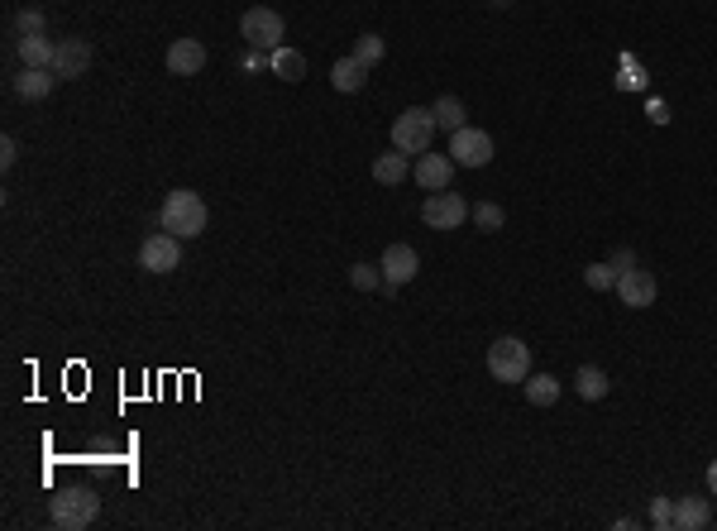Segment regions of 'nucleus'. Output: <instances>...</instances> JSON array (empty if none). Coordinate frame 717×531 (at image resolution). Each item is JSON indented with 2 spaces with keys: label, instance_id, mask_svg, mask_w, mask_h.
Instances as JSON below:
<instances>
[{
  "label": "nucleus",
  "instance_id": "nucleus-15",
  "mask_svg": "<svg viewBox=\"0 0 717 531\" xmlns=\"http://www.w3.org/2000/svg\"><path fill=\"white\" fill-rule=\"evenodd\" d=\"M206 67V44L201 39H173L168 44V72L173 77H196Z\"/></svg>",
  "mask_w": 717,
  "mask_h": 531
},
{
  "label": "nucleus",
  "instance_id": "nucleus-13",
  "mask_svg": "<svg viewBox=\"0 0 717 531\" xmlns=\"http://www.w3.org/2000/svg\"><path fill=\"white\" fill-rule=\"evenodd\" d=\"M53 72H58V82H77V77H87L91 72V44L87 39H63L58 44V58H53Z\"/></svg>",
  "mask_w": 717,
  "mask_h": 531
},
{
  "label": "nucleus",
  "instance_id": "nucleus-26",
  "mask_svg": "<svg viewBox=\"0 0 717 531\" xmlns=\"http://www.w3.org/2000/svg\"><path fill=\"white\" fill-rule=\"evenodd\" d=\"M349 283H354L359 292H373V288H383V273H378L373 264H354L349 268Z\"/></svg>",
  "mask_w": 717,
  "mask_h": 531
},
{
  "label": "nucleus",
  "instance_id": "nucleus-1",
  "mask_svg": "<svg viewBox=\"0 0 717 531\" xmlns=\"http://www.w3.org/2000/svg\"><path fill=\"white\" fill-rule=\"evenodd\" d=\"M206 221H211V211H206L201 192H192V187L168 192L163 206H158V225H163L168 235H177V240H196V235L206 230Z\"/></svg>",
  "mask_w": 717,
  "mask_h": 531
},
{
  "label": "nucleus",
  "instance_id": "nucleus-8",
  "mask_svg": "<svg viewBox=\"0 0 717 531\" xmlns=\"http://www.w3.org/2000/svg\"><path fill=\"white\" fill-rule=\"evenodd\" d=\"M378 268H383V292H397L421 273V254H416L412 244H388L383 259H378Z\"/></svg>",
  "mask_w": 717,
  "mask_h": 531
},
{
  "label": "nucleus",
  "instance_id": "nucleus-3",
  "mask_svg": "<svg viewBox=\"0 0 717 531\" xmlns=\"http://www.w3.org/2000/svg\"><path fill=\"white\" fill-rule=\"evenodd\" d=\"M435 111L431 106H412V111H402L392 120V149H402V154H431V139H435Z\"/></svg>",
  "mask_w": 717,
  "mask_h": 531
},
{
  "label": "nucleus",
  "instance_id": "nucleus-17",
  "mask_svg": "<svg viewBox=\"0 0 717 531\" xmlns=\"http://www.w3.org/2000/svg\"><path fill=\"white\" fill-rule=\"evenodd\" d=\"M15 53H20V67H53L58 44L44 39V34H20V39H15Z\"/></svg>",
  "mask_w": 717,
  "mask_h": 531
},
{
  "label": "nucleus",
  "instance_id": "nucleus-25",
  "mask_svg": "<svg viewBox=\"0 0 717 531\" xmlns=\"http://www.w3.org/2000/svg\"><path fill=\"white\" fill-rule=\"evenodd\" d=\"M617 278H622V273H617L608 259H603V264H588V268H584V283H588L593 292H612V288H617Z\"/></svg>",
  "mask_w": 717,
  "mask_h": 531
},
{
  "label": "nucleus",
  "instance_id": "nucleus-20",
  "mask_svg": "<svg viewBox=\"0 0 717 531\" xmlns=\"http://www.w3.org/2000/svg\"><path fill=\"white\" fill-rule=\"evenodd\" d=\"M574 393L584 402H603L608 398V374H603L598 364H584V369L574 374Z\"/></svg>",
  "mask_w": 717,
  "mask_h": 531
},
{
  "label": "nucleus",
  "instance_id": "nucleus-19",
  "mask_svg": "<svg viewBox=\"0 0 717 531\" xmlns=\"http://www.w3.org/2000/svg\"><path fill=\"white\" fill-rule=\"evenodd\" d=\"M526 402L531 407H555L560 402V378L555 374H526Z\"/></svg>",
  "mask_w": 717,
  "mask_h": 531
},
{
  "label": "nucleus",
  "instance_id": "nucleus-4",
  "mask_svg": "<svg viewBox=\"0 0 717 531\" xmlns=\"http://www.w3.org/2000/svg\"><path fill=\"white\" fill-rule=\"evenodd\" d=\"M488 374L498 378V383H526L531 374V345L517 340V335H502L488 345Z\"/></svg>",
  "mask_w": 717,
  "mask_h": 531
},
{
  "label": "nucleus",
  "instance_id": "nucleus-10",
  "mask_svg": "<svg viewBox=\"0 0 717 531\" xmlns=\"http://www.w3.org/2000/svg\"><path fill=\"white\" fill-rule=\"evenodd\" d=\"M617 297H622V307H631V311H646V307H655V297H660V283H655V273L651 268H627L622 278H617Z\"/></svg>",
  "mask_w": 717,
  "mask_h": 531
},
{
  "label": "nucleus",
  "instance_id": "nucleus-16",
  "mask_svg": "<svg viewBox=\"0 0 717 531\" xmlns=\"http://www.w3.org/2000/svg\"><path fill=\"white\" fill-rule=\"evenodd\" d=\"M364 82H369V67L359 63L354 53H349V58H335V63H330V87H335V91L354 96V91H364Z\"/></svg>",
  "mask_w": 717,
  "mask_h": 531
},
{
  "label": "nucleus",
  "instance_id": "nucleus-29",
  "mask_svg": "<svg viewBox=\"0 0 717 531\" xmlns=\"http://www.w3.org/2000/svg\"><path fill=\"white\" fill-rule=\"evenodd\" d=\"M15 163H20V139L5 134V139H0V168H15Z\"/></svg>",
  "mask_w": 717,
  "mask_h": 531
},
{
  "label": "nucleus",
  "instance_id": "nucleus-21",
  "mask_svg": "<svg viewBox=\"0 0 717 531\" xmlns=\"http://www.w3.org/2000/svg\"><path fill=\"white\" fill-rule=\"evenodd\" d=\"M431 111H435V125H440V130H450V134L469 125V111H464V101H459V96H450V91L435 101Z\"/></svg>",
  "mask_w": 717,
  "mask_h": 531
},
{
  "label": "nucleus",
  "instance_id": "nucleus-32",
  "mask_svg": "<svg viewBox=\"0 0 717 531\" xmlns=\"http://www.w3.org/2000/svg\"><path fill=\"white\" fill-rule=\"evenodd\" d=\"M708 493H713V498H717V460H713V465H708Z\"/></svg>",
  "mask_w": 717,
  "mask_h": 531
},
{
  "label": "nucleus",
  "instance_id": "nucleus-9",
  "mask_svg": "<svg viewBox=\"0 0 717 531\" xmlns=\"http://www.w3.org/2000/svg\"><path fill=\"white\" fill-rule=\"evenodd\" d=\"M139 268L144 273H173V268H182V240L168 235V230L149 235V240L139 244Z\"/></svg>",
  "mask_w": 717,
  "mask_h": 531
},
{
  "label": "nucleus",
  "instance_id": "nucleus-7",
  "mask_svg": "<svg viewBox=\"0 0 717 531\" xmlns=\"http://www.w3.org/2000/svg\"><path fill=\"white\" fill-rule=\"evenodd\" d=\"M421 221L431 225V230H459V225L469 221V201L459 197L455 187L431 192V197L421 201Z\"/></svg>",
  "mask_w": 717,
  "mask_h": 531
},
{
  "label": "nucleus",
  "instance_id": "nucleus-30",
  "mask_svg": "<svg viewBox=\"0 0 717 531\" xmlns=\"http://www.w3.org/2000/svg\"><path fill=\"white\" fill-rule=\"evenodd\" d=\"M612 268H617V273H627V268H636V254H631L627 244H622V249H612V259H608Z\"/></svg>",
  "mask_w": 717,
  "mask_h": 531
},
{
  "label": "nucleus",
  "instance_id": "nucleus-28",
  "mask_svg": "<svg viewBox=\"0 0 717 531\" xmlns=\"http://www.w3.org/2000/svg\"><path fill=\"white\" fill-rule=\"evenodd\" d=\"M44 10H20V15H15V29H20V34H44Z\"/></svg>",
  "mask_w": 717,
  "mask_h": 531
},
{
  "label": "nucleus",
  "instance_id": "nucleus-14",
  "mask_svg": "<svg viewBox=\"0 0 717 531\" xmlns=\"http://www.w3.org/2000/svg\"><path fill=\"white\" fill-rule=\"evenodd\" d=\"M703 527H713V503L703 493L674 498V531H703Z\"/></svg>",
  "mask_w": 717,
  "mask_h": 531
},
{
  "label": "nucleus",
  "instance_id": "nucleus-11",
  "mask_svg": "<svg viewBox=\"0 0 717 531\" xmlns=\"http://www.w3.org/2000/svg\"><path fill=\"white\" fill-rule=\"evenodd\" d=\"M412 177H416V187H421V192H445V187H450V177H455V158L421 154L412 163Z\"/></svg>",
  "mask_w": 717,
  "mask_h": 531
},
{
  "label": "nucleus",
  "instance_id": "nucleus-5",
  "mask_svg": "<svg viewBox=\"0 0 717 531\" xmlns=\"http://www.w3.org/2000/svg\"><path fill=\"white\" fill-rule=\"evenodd\" d=\"M239 39L249 48H263V53H273V48H283L287 39V24L278 10H268V5H254V10H244L239 15Z\"/></svg>",
  "mask_w": 717,
  "mask_h": 531
},
{
  "label": "nucleus",
  "instance_id": "nucleus-6",
  "mask_svg": "<svg viewBox=\"0 0 717 531\" xmlns=\"http://www.w3.org/2000/svg\"><path fill=\"white\" fill-rule=\"evenodd\" d=\"M493 154H498V144H493V134L488 130L464 125V130L450 134V158H455V168H483V163H493Z\"/></svg>",
  "mask_w": 717,
  "mask_h": 531
},
{
  "label": "nucleus",
  "instance_id": "nucleus-31",
  "mask_svg": "<svg viewBox=\"0 0 717 531\" xmlns=\"http://www.w3.org/2000/svg\"><path fill=\"white\" fill-rule=\"evenodd\" d=\"M244 67H249V72H259V67H273V53L263 58V48H249V53H244Z\"/></svg>",
  "mask_w": 717,
  "mask_h": 531
},
{
  "label": "nucleus",
  "instance_id": "nucleus-33",
  "mask_svg": "<svg viewBox=\"0 0 717 531\" xmlns=\"http://www.w3.org/2000/svg\"><path fill=\"white\" fill-rule=\"evenodd\" d=\"M488 5H493V10H507V5H512V0H488Z\"/></svg>",
  "mask_w": 717,
  "mask_h": 531
},
{
  "label": "nucleus",
  "instance_id": "nucleus-2",
  "mask_svg": "<svg viewBox=\"0 0 717 531\" xmlns=\"http://www.w3.org/2000/svg\"><path fill=\"white\" fill-rule=\"evenodd\" d=\"M96 512H101V498L91 493V488H63L58 498H48V522L63 531H82L96 522Z\"/></svg>",
  "mask_w": 717,
  "mask_h": 531
},
{
  "label": "nucleus",
  "instance_id": "nucleus-27",
  "mask_svg": "<svg viewBox=\"0 0 717 531\" xmlns=\"http://www.w3.org/2000/svg\"><path fill=\"white\" fill-rule=\"evenodd\" d=\"M651 522L660 531H674V498H655V503H651Z\"/></svg>",
  "mask_w": 717,
  "mask_h": 531
},
{
  "label": "nucleus",
  "instance_id": "nucleus-18",
  "mask_svg": "<svg viewBox=\"0 0 717 531\" xmlns=\"http://www.w3.org/2000/svg\"><path fill=\"white\" fill-rule=\"evenodd\" d=\"M407 177H412V154L392 149V154H378V158H373V182H383V187H397V182H407Z\"/></svg>",
  "mask_w": 717,
  "mask_h": 531
},
{
  "label": "nucleus",
  "instance_id": "nucleus-23",
  "mask_svg": "<svg viewBox=\"0 0 717 531\" xmlns=\"http://www.w3.org/2000/svg\"><path fill=\"white\" fill-rule=\"evenodd\" d=\"M469 216H474V225L483 230V235H498L502 225H507V211H502L498 201H478V206L469 211Z\"/></svg>",
  "mask_w": 717,
  "mask_h": 531
},
{
  "label": "nucleus",
  "instance_id": "nucleus-24",
  "mask_svg": "<svg viewBox=\"0 0 717 531\" xmlns=\"http://www.w3.org/2000/svg\"><path fill=\"white\" fill-rule=\"evenodd\" d=\"M383 53H388V44H383V34H359V39H354V58H359V63L369 67H378L383 63Z\"/></svg>",
  "mask_w": 717,
  "mask_h": 531
},
{
  "label": "nucleus",
  "instance_id": "nucleus-22",
  "mask_svg": "<svg viewBox=\"0 0 717 531\" xmlns=\"http://www.w3.org/2000/svg\"><path fill=\"white\" fill-rule=\"evenodd\" d=\"M273 72L283 77V82H302L306 77V58L297 53V48H273Z\"/></svg>",
  "mask_w": 717,
  "mask_h": 531
},
{
  "label": "nucleus",
  "instance_id": "nucleus-12",
  "mask_svg": "<svg viewBox=\"0 0 717 531\" xmlns=\"http://www.w3.org/2000/svg\"><path fill=\"white\" fill-rule=\"evenodd\" d=\"M10 87H15V96H20V101H29V106H34V101H48V96H53V87H58V72H53V67H20Z\"/></svg>",
  "mask_w": 717,
  "mask_h": 531
}]
</instances>
